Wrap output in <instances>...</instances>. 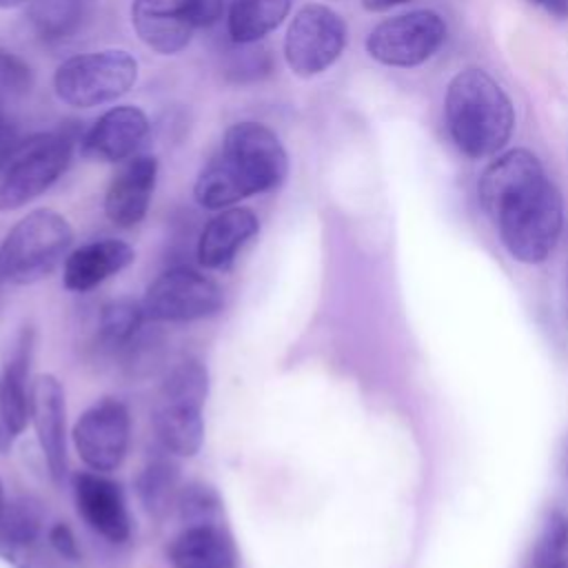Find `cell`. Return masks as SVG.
I'll use <instances>...</instances> for the list:
<instances>
[{
    "label": "cell",
    "instance_id": "obj_21",
    "mask_svg": "<svg viewBox=\"0 0 568 568\" xmlns=\"http://www.w3.org/2000/svg\"><path fill=\"white\" fill-rule=\"evenodd\" d=\"M293 0H231L226 31L233 44H255L288 16Z\"/></svg>",
    "mask_w": 568,
    "mask_h": 568
},
{
    "label": "cell",
    "instance_id": "obj_7",
    "mask_svg": "<svg viewBox=\"0 0 568 568\" xmlns=\"http://www.w3.org/2000/svg\"><path fill=\"white\" fill-rule=\"evenodd\" d=\"M138 60L124 49H100L73 55L58 64L53 91L73 109H91L115 102L133 89Z\"/></svg>",
    "mask_w": 568,
    "mask_h": 568
},
{
    "label": "cell",
    "instance_id": "obj_22",
    "mask_svg": "<svg viewBox=\"0 0 568 568\" xmlns=\"http://www.w3.org/2000/svg\"><path fill=\"white\" fill-rule=\"evenodd\" d=\"M135 488L144 510L160 519L178 504L180 470L171 459L155 457L140 470Z\"/></svg>",
    "mask_w": 568,
    "mask_h": 568
},
{
    "label": "cell",
    "instance_id": "obj_26",
    "mask_svg": "<svg viewBox=\"0 0 568 568\" xmlns=\"http://www.w3.org/2000/svg\"><path fill=\"white\" fill-rule=\"evenodd\" d=\"M568 548V517L561 510H550L541 524L532 548V568H555L564 561Z\"/></svg>",
    "mask_w": 568,
    "mask_h": 568
},
{
    "label": "cell",
    "instance_id": "obj_35",
    "mask_svg": "<svg viewBox=\"0 0 568 568\" xmlns=\"http://www.w3.org/2000/svg\"><path fill=\"white\" fill-rule=\"evenodd\" d=\"M4 508V488H2V479H0V513Z\"/></svg>",
    "mask_w": 568,
    "mask_h": 568
},
{
    "label": "cell",
    "instance_id": "obj_9",
    "mask_svg": "<svg viewBox=\"0 0 568 568\" xmlns=\"http://www.w3.org/2000/svg\"><path fill=\"white\" fill-rule=\"evenodd\" d=\"M446 38L439 13L417 9L382 20L366 38V51L386 67H417L433 58Z\"/></svg>",
    "mask_w": 568,
    "mask_h": 568
},
{
    "label": "cell",
    "instance_id": "obj_20",
    "mask_svg": "<svg viewBox=\"0 0 568 568\" xmlns=\"http://www.w3.org/2000/svg\"><path fill=\"white\" fill-rule=\"evenodd\" d=\"M173 568H237L231 537L215 521L186 526L171 544Z\"/></svg>",
    "mask_w": 568,
    "mask_h": 568
},
{
    "label": "cell",
    "instance_id": "obj_13",
    "mask_svg": "<svg viewBox=\"0 0 568 568\" xmlns=\"http://www.w3.org/2000/svg\"><path fill=\"white\" fill-rule=\"evenodd\" d=\"M149 118L140 106H111L82 135L80 153L93 162L120 164L138 153L149 135Z\"/></svg>",
    "mask_w": 568,
    "mask_h": 568
},
{
    "label": "cell",
    "instance_id": "obj_29",
    "mask_svg": "<svg viewBox=\"0 0 568 568\" xmlns=\"http://www.w3.org/2000/svg\"><path fill=\"white\" fill-rule=\"evenodd\" d=\"M47 537H49V544L53 546V550H55L60 557H64V559H69V561H75V559L80 557L75 535H73V530H71L64 521H55V524L49 528Z\"/></svg>",
    "mask_w": 568,
    "mask_h": 568
},
{
    "label": "cell",
    "instance_id": "obj_19",
    "mask_svg": "<svg viewBox=\"0 0 568 568\" xmlns=\"http://www.w3.org/2000/svg\"><path fill=\"white\" fill-rule=\"evenodd\" d=\"M135 260V251L124 240L102 237L71 251L64 260L62 280L69 291L84 293L120 273Z\"/></svg>",
    "mask_w": 568,
    "mask_h": 568
},
{
    "label": "cell",
    "instance_id": "obj_5",
    "mask_svg": "<svg viewBox=\"0 0 568 568\" xmlns=\"http://www.w3.org/2000/svg\"><path fill=\"white\" fill-rule=\"evenodd\" d=\"M73 242V229L53 209H36L18 220L0 244V280L33 284L62 262Z\"/></svg>",
    "mask_w": 568,
    "mask_h": 568
},
{
    "label": "cell",
    "instance_id": "obj_31",
    "mask_svg": "<svg viewBox=\"0 0 568 568\" xmlns=\"http://www.w3.org/2000/svg\"><path fill=\"white\" fill-rule=\"evenodd\" d=\"M20 140L18 135V126L13 124V120L7 115L2 102H0V160L16 146V142Z\"/></svg>",
    "mask_w": 568,
    "mask_h": 568
},
{
    "label": "cell",
    "instance_id": "obj_32",
    "mask_svg": "<svg viewBox=\"0 0 568 568\" xmlns=\"http://www.w3.org/2000/svg\"><path fill=\"white\" fill-rule=\"evenodd\" d=\"M557 18H568V0H530Z\"/></svg>",
    "mask_w": 568,
    "mask_h": 568
},
{
    "label": "cell",
    "instance_id": "obj_34",
    "mask_svg": "<svg viewBox=\"0 0 568 568\" xmlns=\"http://www.w3.org/2000/svg\"><path fill=\"white\" fill-rule=\"evenodd\" d=\"M24 2H31V0H0V9H16V7H22Z\"/></svg>",
    "mask_w": 568,
    "mask_h": 568
},
{
    "label": "cell",
    "instance_id": "obj_15",
    "mask_svg": "<svg viewBox=\"0 0 568 568\" xmlns=\"http://www.w3.org/2000/svg\"><path fill=\"white\" fill-rule=\"evenodd\" d=\"M73 497L80 517L111 544H122L131 535V517L122 488L95 470L73 477Z\"/></svg>",
    "mask_w": 568,
    "mask_h": 568
},
{
    "label": "cell",
    "instance_id": "obj_16",
    "mask_svg": "<svg viewBox=\"0 0 568 568\" xmlns=\"http://www.w3.org/2000/svg\"><path fill=\"white\" fill-rule=\"evenodd\" d=\"M31 348L33 331L24 328L0 375V453L11 450L31 419V386L27 384Z\"/></svg>",
    "mask_w": 568,
    "mask_h": 568
},
{
    "label": "cell",
    "instance_id": "obj_6",
    "mask_svg": "<svg viewBox=\"0 0 568 568\" xmlns=\"http://www.w3.org/2000/svg\"><path fill=\"white\" fill-rule=\"evenodd\" d=\"M73 140L62 131L20 138L0 160V211H16L40 197L67 171Z\"/></svg>",
    "mask_w": 568,
    "mask_h": 568
},
{
    "label": "cell",
    "instance_id": "obj_3",
    "mask_svg": "<svg viewBox=\"0 0 568 568\" xmlns=\"http://www.w3.org/2000/svg\"><path fill=\"white\" fill-rule=\"evenodd\" d=\"M444 113L455 146L475 160L504 149L515 129L508 93L481 69H464L448 82Z\"/></svg>",
    "mask_w": 568,
    "mask_h": 568
},
{
    "label": "cell",
    "instance_id": "obj_4",
    "mask_svg": "<svg viewBox=\"0 0 568 568\" xmlns=\"http://www.w3.org/2000/svg\"><path fill=\"white\" fill-rule=\"evenodd\" d=\"M209 393V373L197 359L178 362L164 377L155 404L153 428L160 444L182 457H193L204 439L202 408Z\"/></svg>",
    "mask_w": 568,
    "mask_h": 568
},
{
    "label": "cell",
    "instance_id": "obj_8",
    "mask_svg": "<svg viewBox=\"0 0 568 568\" xmlns=\"http://www.w3.org/2000/svg\"><path fill=\"white\" fill-rule=\"evenodd\" d=\"M348 40L346 22L326 4H304L284 36V60L297 78H315L331 69Z\"/></svg>",
    "mask_w": 568,
    "mask_h": 568
},
{
    "label": "cell",
    "instance_id": "obj_12",
    "mask_svg": "<svg viewBox=\"0 0 568 568\" xmlns=\"http://www.w3.org/2000/svg\"><path fill=\"white\" fill-rule=\"evenodd\" d=\"M138 40L160 55H175L191 42L197 20L189 0H131Z\"/></svg>",
    "mask_w": 568,
    "mask_h": 568
},
{
    "label": "cell",
    "instance_id": "obj_36",
    "mask_svg": "<svg viewBox=\"0 0 568 568\" xmlns=\"http://www.w3.org/2000/svg\"><path fill=\"white\" fill-rule=\"evenodd\" d=\"M564 468H566V477H568V448H566V459H564Z\"/></svg>",
    "mask_w": 568,
    "mask_h": 568
},
{
    "label": "cell",
    "instance_id": "obj_17",
    "mask_svg": "<svg viewBox=\"0 0 568 568\" xmlns=\"http://www.w3.org/2000/svg\"><path fill=\"white\" fill-rule=\"evenodd\" d=\"M64 390L53 375H38L31 382V422L42 448L51 479L58 484L67 470L64 444Z\"/></svg>",
    "mask_w": 568,
    "mask_h": 568
},
{
    "label": "cell",
    "instance_id": "obj_24",
    "mask_svg": "<svg viewBox=\"0 0 568 568\" xmlns=\"http://www.w3.org/2000/svg\"><path fill=\"white\" fill-rule=\"evenodd\" d=\"M84 11V0H31L29 22L40 40L62 42L80 29Z\"/></svg>",
    "mask_w": 568,
    "mask_h": 568
},
{
    "label": "cell",
    "instance_id": "obj_30",
    "mask_svg": "<svg viewBox=\"0 0 568 568\" xmlns=\"http://www.w3.org/2000/svg\"><path fill=\"white\" fill-rule=\"evenodd\" d=\"M189 2L193 7L197 27H211L222 18L229 0H189Z\"/></svg>",
    "mask_w": 568,
    "mask_h": 568
},
{
    "label": "cell",
    "instance_id": "obj_1",
    "mask_svg": "<svg viewBox=\"0 0 568 568\" xmlns=\"http://www.w3.org/2000/svg\"><path fill=\"white\" fill-rule=\"evenodd\" d=\"M477 193L510 257L539 264L552 253L564 226V200L535 153L515 149L493 160Z\"/></svg>",
    "mask_w": 568,
    "mask_h": 568
},
{
    "label": "cell",
    "instance_id": "obj_11",
    "mask_svg": "<svg viewBox=\"0 0 568 568\" xmlns=\"http://www.w3.org/2000/svg\"><path fill=\"white\" fill-rule=\"evenodd\" d=\"M129 410L113 397H104L89 406L73 426L78 455L95 473H109L122 464L129 448Z\"/></svg>",
    "mask_w": 568,
    "mask_h": 568
},
{
    "label": "cell",
    "instance_id": "obj_18",
    "mask_svg": "<svg viewBox=\"0 0 568 568\" xmlns=\"http://www.w3.org/2000/svg\"><path fill=\"white\" fill-rule=\"evenodd\" d=\"M260 231V220L251 209L229 206L213 215L197 240V262L204 268H229L235 255Z\"/></svg>",
    "mask_w": 568,
    "mask_h": 568
},
{
    "label": "cell",
    "instance_id": "obj_14",
    "mask_svg": "<svg viewBox=\"0 0 568 568\" xmlns=\"http://www.w3.org/2000/svg\"><path fill=\"white\" fill-rule=\"evenodd\" d=\"M158 182V158L135 153L120 162L104 193V213L111 224L131 229L140 224L149 211Z\"/></svg>",
    "mask_w": 568,
    "mask_h": 568
},
{
    "label": "cell",
    "instance_id": "obj_25",
    "mask_svg": "<svg viewBox=\"0 0 568 568\" xmlns=\"http://www.w3.org/2000/svg\"><path fill=\"white\" fill-rule=\"evenodd\" d=\"M146 320L142 302L133 300H115L109 302L98 322V339L102 348L111 353H129L138 339L142 322Z\"/></svg>",
    "mask_w": 568,
    "mask_h": 568
},
{
    "label": "cell",
    "instance_id": "obj_28",
    "mask_svg": "<svg viewBox=\"0 0 568 568\" xmlns=\"http://www.w3.org/2000/svg\"><path fill=\"white\" fill-rule=\"evenodd\" d=\"M33 87L31 67L13 51L0 47V95H24Z\"/></svg>",
    "mask_w": 568,
    "mask_h": 568
},
{
    "label": "cell",
    "instance_id": "obj_23",
    "mask_svg": "<svg viewBox=\"0 0 568 568\" xmlns=\"http://www.w3.org/2000/svg\"><path fill=\"white\" fill-rule=\"evenodd\" d=\"M42 521L40 504L29 497L4 504L0 513V548L7 555L29 550L42 532Z\"/></svg>",
    "mask_w": 568,
    "mask_h": 568
},
{
    "label": "cell",
    "instance_id": "obj_33",
    "mask_svg": "<svg viewBox=\"0 0 568 568\" xmlns=\"http://www.w3.org/2000/svg\"><path fill=\"white\" fill-rule=\"evenodd\" d=\"M404 2H408V0H362V7L368 11H386V9H393Z\"/></svg>",
    "mask_w": 568,
    "mask_h": 568
},
{
    "label": "cell",
    "instance_id": "obj_27",
    "mask_svg": "<svg viewBox=\"0 0 568 568\" xmlns=\"http://www.w3.org/2000/svg\"><path fill=\"white\" fill-rule=\"evenodd\" d=\"M175 506L189 526L191 524H209V521H213V517L220 510V499L213 488H209L204 484H189V486L180 488Z\"/></svg>",
    "mask_w": 568,
    "mask_h": 568
},
{
    "label": "cell",
    "instance_id": "obj_37",
    "mask_svg": "<svg viewBox=\"0 0 568 568\" xmlns=\"http://www.w3.org/2000/svg\"><path fill=\"white\" fill-rule=\"evenodd\" d=\"M555 568H568V561H566V559H564V561H561V564H557V566H555Z\"/></svg>",
    "mask_w": 568,
    "mask_h": 568
},
{
    "label": "cell",
    "instance_id": "obj_2",
    "mask_svg": "<svg viewBox=\"0 0 568 568\" xmlns=\"http://www.w3.org/2000/svg\"><path fill=\"white\" fill-rule=\"evenodd\" d=\"M288 175V155L275 131L260 122H235L224 131L217 153L200 169L193 197L209 211L275 191Z\"/></svg>",
    "mask_w": 568,
    "mask_h": 568
},
{
    "label": "cell",
    "instance_id": "obj_10",
    "mask_svg": "<svg viewBox=\"0 0 568 568\" xmlns=\"http://www.w3.org/2000/svg\"><path fill=\"white\" fill-rule=\"evenodd\" d=\"M222 302V288L211 277L186 266H175L149 284L142 308L151 322H193L215 315Z\"/></svg>",
    "mask_w": 568,
    "mask_h": 568
}]
</instances>
